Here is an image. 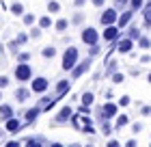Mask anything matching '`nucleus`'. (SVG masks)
<instances>
[{
  "label": "nucleus",
  "instance_id": "obj_19",
  "mask_svg": "<svg viewBox=\"0 0 151 147\" xmlns=\"http://www.w3.org/2000/svg\"><path fill=\"white\" fill-rule=\"evenodd\" d=\"M41 56H43L45 61L54 59V56H56V48H54V46H45L43 50H41Z\"/></svg>",
  "mask_w": 151,
  "mask_h": 147
},
{
  "label": "nucleus",
  "instance_id": "obj_56",
  "mask_svg": "<svg viewBox=\"0 0 151 147\" xmlns=\"http://www.w3.org/2000/svg\"><path fill=\"white\" fill-rule=\"evenodd\" d=\"M149 147H151V143H149Z\"/></svg>",
  "mask_w": 151,
  "mask_h": 147
},
{
  "label": "nucleus",
  "instance_id": "obj_13",
  "mask_svg": "<svg viewBox=\"0 0 151 147\" xmlns=\"http://www.w3.org/2000/svg\"><path fill=\"white\" fill-rule=\"evenodd\" d=\"M69 87H71V82L69 80H58L56 82V87H54V97H58V100H60V97H63L65 93H67V91H69Z\"/></svg>",
  "mask_w": 151,
  "mask_h": 147
},
{
  "label": "nucleus",
  "instance_id": "obj_48",
  "mask_svg": "<svg viewBox=\"0 0 151 147\" xmlns=\"http://www.w3.org/2000/svg\"><path fill=\"white\" fill-rule=\"evenodd\" d=\"M108 147H121V143H119V141H114V138H112V141H108Z\"/></svg>",
  "mask_w": 151,
  "mask_h": 147
},
{
  "label": "nucleus",
  "instance_id": "obj_43",
  "mask_svg": "<svg viewBox=\"0 0 151 147\" xmlns=\"http://www.w3.org/2000/svg\"><path fill=\"white\" fill-rule=\"evenodd\" d=\"M4 147H22V143H19V141H6Z\"/></svg>",
  "mask_w": 151,
  "mask_h": 147
},
{
  "label": "nucleus",
  "instance_id": "obj_5",
  "mask_svg": "<svg viewBox=\"0 0 151 147\" xmlns=\"http://www.w3.org/2000/svg\"><path fill=\"white\" fill-rule=\"evenodd\" d=\"M116 20H119V9H114V7H108V9H104V11H101V15H99L101 26L116 24Z\"/></svg>",
  "mask_w": 151,
  "mask_h": 147
},
{
  "label": "nucleus",
  "instance_id": "obj_41",
  "mask_svg": "<svg viewBox=\"0 0 151 147\" xmlns=\"http://www.w3.org/2000/svg\"><path fill=\"white\" fill-rule=\"evenodd\" d=\"M132 132H134V134L142 132V123H138V121H136V123H132Z\"/></svg>",
  "mask_w": 151,
  "mask_h": 147
},
{
  "label": "nucleus",
  "instance_id": "obj_31",
  "mask_svg": "<svg viewBox=\"0 0 151 147\" xmlns=\"http://www.w3.org/2000/svg\"><path fill=\"white\" fill-rule=\"evenodd\" d=\"M47 13H60V2L50 0V2H47Z\"/></svg>",
  "mask_w": 151,
  "mask_h": 147
},
{
  "label": "nucleus",
  "instance_id": "obj_7",
  "mask_svg": "<svg viewBox=\"0 0 151 147\" xmlns=\"http://www.w3.org/2000/svg\"><path fill=\"white\" fill-rule=\"evenodd\" d=\"M80 39L84 41L86 46H95L99 41V30H95L93 26H86V28H82V33H80Z\"/></svg>",
  "mask_w": 151,
  "mask_h": 147
},
{
  "label": "nucleus",
  "instance_id": "obj_34",
  "mask_svg": "<svg viewBox=\"0 0 151 147\" xmlns=\"http://www.w3.org/2000/svg\"><path fill=\"white\" fill-rule=\"evenodd\" d=\"M110 78H112V82H114V85H121V82L125 80V74H123V72H114V74L110 76Z\"/></svg>",
  "mask_w": 151,
  "mask_h": 147
},
{
  "label": "nucleus",
  "instance_id": "obj_4",
  "mask_svg": "<svg viewBox=\"0 0 151 147\" xmlns=\"http://www.w3.org/2000/svg\"><path fill=\"white\" fill-rule=\"evenodd\" d=\"M91 65H93V56H88V59H84V61H80L78 65L71 69V80H78L80 76L88 74V72H91Z\"/></svg>",
  "mask_w": 151,
  "mask_h": 147
},
{
  "label": "nucleus",
  "instance_id": "obj_50",
  "mask_svg": "<svg viewBox=\"0 0 151 147\" xmlns=\"http://www.w3.org/2000/svg\"><path fill=\"white\" fill-rule=\"evenodd\" d=\"M47 147H65V145H63V143H50Z\"/></svg>",
  "mask_w": 151,
  "mask_h": 147
},
{
  "label": "nucleus",
  "instance_id": "obj_27",
  "mask_svg": "<svg viewBox=\"0 0 151 147\" xmlns=\"http://www.w3.org/2000/svg\"><path fill=\"white\" fill-rule=\"evenodd\" d=\"M19 48H22V46H19V43H17L15 39H11V41H9V52L13 54V56H17V54L22 52V50H19Z\"/></svg>",
  "mask_w": 151,
  "mask_h": 147
},
{
  "label": "nucleus",
  "instance_id": "obj_3",
  "mask_svg": "<svg viewBox=\"0 0 151 147\" xmlns=\"http://www.w3.org/2000/svg\"><path fill=\"white\" fill-rule=\"evenodd\" d=\"M95 115H97L99 121H101V119H108V121H110L112 117H116V104L106 102L104 106H97V108H95Z\"/></svg>",
  "mask_w": 151,
  "mask_h": 147
},
{
  "label": "nucleus",
  "instance_id": "obj_52",
  "mask_svg": "<svg viewBox=\"0 0 151 147\" xmlns=\"http://www.w3.org/2000/svg\"><path fill=\"white\" fill-rule=\"evenodd\" d=\"M69 147H82V145H80V143H71Z\"/></svg>",
  "mask_w": 151,
  "mask_h": 147
},
{
  "label": "nucleus",
  "instance_id": "obj_26",
  "mask_svg": "<svg viewBox=\"0 0 151 147\" xmlns=\"http://www.w3.org/2000/svg\"><path fill=\"white\" fill-rule=\"evenodd\" d=\"M127 37H129V39H134V41H138V39L142 37V35H140V28H138V26H129Z\"/></svg>",
  "mask_w": 151,
  "mask_h": 147
},
{
  "label": "nucleus",
  "instance_id": "obj_29",
  "mask_svg": "<svg viewBox=\"0 0 151 147\" xmlns=\"http://www.w3.org/2000/svg\"><path fill=\"white\" fill-rule=\"evenodd\" d=\"M28 39H30V35H28V33H17V37H15V41H17V43L22 46V48L28 43Z\"/></svg>",
  "mask_w": 151,
  "mask_h": 147
},
{
  "label": "nucleus",
  "instance_id": "obj_23",
  "mask_svg": "<svg viewBox=\"0 0 151 147\" xmlns=\"http://www.w3.org/2000/svg\"><path fill=\"white\" fill-rule=\"evenodd\" d=\"M37 24H39L43 30H47V28H52V17H50V15H41V17L37 20Z\"/></svg>",
  "mask_w": 151,
  "mask_h": 147
},
{
  "label": "nucleus",
  "instance_id": "obj_16",
  "mask_svg": "<svg viewBox=\"0 0 151 147\" xmlns=\"http://www.w3.org/2000/svg\"><path fill=\"white\" fill-rule=\"evenodd\" d=\"M69 24H71V20H67V17H60V20H56V22H54V30L63 35V33H67Z\"/></svg>",
  "mask_w": 151,
  "mask_h": 147
},
{
  "label": "nucleus",
  "instance_id": "obj_46",
  "mask_svg": "<svg viewBox=\"0 0 151 147\" xmlns=\"http://www.w3.org/2000/svg\"><path fill=\"white\" fill-rule=\"evenodd\" d=\"M86 4V0H73V7L76 9H80V7H84Z\"/></svg>",
  "mask_w": 151,
  "mask_h": 147
},
{
  "label": "nucleus",
  "instance_id": "obj_12",
  "mask_svg": "<svg viewBox=\"0 0 151 147\" xmlns=\"http://www.w3.org/2000/svg\"><path fill=\"white\" fill-rule=\"evenodd\" d=\"M22 128H24V123L19 121L17 117H11L9 121H4V130L9 132V134H17V132L22 130Z\"/></svg>",
  "mask_w": 151,
  "mask_h": 147
},
{
  "label": "nucleus",
  "instance_id": "obj_20",
  "mask_svg": "<svg viewBox=\"0 0 151 147\" xmlns=\"http://www.w3.org/2000/svg\"><path fill=\"white\" fill-rule=\"evenodd\" d=\"M9 11H11L15 17H22V15H24V4H22V2H13V4L9 7Z\"/></svg>",
  "mask_w": 151,
  "mask_h": 147
},
{
  "label": "nucleus",
  "instance_id": "obj_14",
  "mask_svg": "<svg viewBox=\"0 0 151 147\" xmlns=\"http://www.w3.org/2000/svg\"><path fill=\"white\" fill-rule=\"evenodd\" d=\"M30 93H32V89H26V87H17L15 89V100H17V104H24V102H28V97H30Z\"/></svg>",
  "mask_w": 151,
  "mask_h": 147
},
{
  "label": "nucleus",
  "instance_id": "obj_51",
  "mask_svg": "<svg viewBox=\"0 0 151 147\" xmlns=\"http://www.w3.org/2000/svg\"><path fill=\"white\" fill-rule=\"evenodd\" d=\"M4 134H9V132H6V130H0V141L4 138Z\"/></svg>",
  "mask_w": 151,
  "mask_h": 147
},
{
  "label": "nucleus",
  "instance_id": "obj_25",
  "mask_svg": "<svg viewBox=\"0 0 151 147\" xmlns=\"http://www.w3.org/2000/svg\"><path fill=\"white\" fill-rule=\"evenodd\" d=\"M99 130H101V134H112V125L110 123H108V119H101V121H99Z\"/></svg>",
  "mask_w": 151,
  "mask_h": 147
},
{
  "label": "nucleus",
  "instance_id": "obj_1",
  "mask_svg": "<svg viewBox=\"0 0 151 147\" xmlns=\"http://www.w3.org/2000/svg\"><path fill=\"white\" fill-rule=\"evenodd\" d=\"M78 56H80V52H78V48H76V46L67 48V50L63 52V61H60L63 72H71V69L78 65Z\"/></svg>",
  "mask_w": 151,
  "mask_h": 147
},
{
  "label": "nucleus",
  "instance_id": "obj_44",
  "mask_svg": "<svg viewBox=\"0 0 151 147\" xmlns=\"http://www.w3.org/2000/svg\"><path fill=\"white\" fill-rule=\"evenodd\" d=\"M140 115L149 117V115H151V106H142V108H140Z\"/></svg>",
  "mask_w": 151,
  "mask_h": 147
},
{
  "label": "nucleus",
  "instance_id": "obj_39",
  "mask_svg": "<svg viewBox=\"0 0 151 147\" xmlns=\"http://www.w3.org/2000/svg\"><path fill=\"white\" fill-rule=\"evenodd\" d=\"M99 54V46L95 43V46H88V56H97Z\"/></svg>",
  "mask_w": 151,
  "mask_h": 147
},
{
  "label": "nucleus",
  "instance_id": "obj_10",
  "mask_svg": "<svg viewBox=\"0 0 151 147\" xmlns=\"http://www.w3.org/2000/svg\"><path fill=\"white\" fill-rule=\"evenodd\" d=\"M132 48H134V39H129V37H123L116 41V52L119 54H129Z\"/></svg>",
  "mask_w": 151,
  "mask_h": 147
},
{
  "label": "nucleus",
  "instance_id": "obj_35",
  "mask_svg": "<svg viewBox=\"0 0 151 147\" xmlns=\"http://www.w3.org/2000/svg\"><path fill=\"white\" fill-rule=\"evenodd\" d=\"M114 9H119V11L129 9V0H114Z\"/></svg>",
  "mask_w": 151,
  "mask_h": 147
},
{
  "label": "nucleus",
  "instance_id": "obj_15",
  "mask_svg": "<svg viewBox=\"0 0 151 147\" xmlns=\"http://www.w3.org/2000/svg\"><path fill=\"white\" fill-rule=\"evenodd\" d=\"M11 117H15L11 104H0V121H9Z\"/></svg>",
  "mask_w": 151,
  "mask_h": 147
},
{
  "label": "nucleus",
  "instance_id": "obj_6",
  "mask_svg": "<svg viewBox=\"0 0 151 147\" xmlns=\"http://www.w3.org/2000/svg\"><path fill=\"white\" fill-rule=\"evenodd\" d=\"M71 117H73V108H71V106H63L56 115H54L52 125H63V123H67V121H71Z\"/></svg>",
  "mask_w": 151,
  "mask_h": 147
},
{
  "label": "nucleus",
  "instance_id": "obj_37",
  "mask_svg": "<svg viewBox=\"0 0 151 147\" xmlns=\"http://www.w3.org/2000/svg\"><path fill=\"white\" fill-rule=\"evenodd\" d=\"M30 56H32L30 52H19V54H17L15 59H17L19 63H30Z\"/></svg>",
  "mask_w": 151,
  "mask_h": 147
},
{
  "label": "nucleus",
  "instance_id": "obj_8",
  "mask_svg": "<svg viewBox=\"0 0 151 147\" xmlns=\"http://www.w3.org/2000/svg\"><path fill=\"white\" fill-rule=\"evenodd\" d=\"M101 37H104V41H108V43H114V41H119V37H121V28H119L116 24L104 26V33H101Z\"/></svg>",
  "mask_w": 151,
  "mask_h": 147
},
{
  "label": "nucleus",
  "instance_id": "obj_28",
  "mask_svg": "<svg viewBox=\"0 0 151 147\" xmlns=\"http://www.w3.org/2000/svg\"><path fill=\"white\" fill-rule=\"evenodd\" d=\"M22 22H24V26H35V13H24Z\"/></svg>",
  "mask_w": 151,
  "mask_h": 147
},
{
  "label": "nucleus",
  "instance_id": "obj_42",
  "mask_svg": "<svg viewBox=\"0 0 151 147\" xmlns=\"http://www.w3.org/2000/svg\"><path fill=\"white\" fill-rule=\"evenodd\" d=\"M91 4H93V7H97V9H101V7L106 4V0H91Z\"/></svg>",
  "mask_w": 151,
  "mask_h": 147
},
{
  "label": "nucleus",
  "instance_id": "obj_47",
  "mask_svg": "<svg viewBox=\"0 0 151 147\" xmlns=\"http://www.w3.org/2000/svg\"><path fill=\"white\" fill-rule=\"evenodd\" d=\"M125 147H138V143H136V138H129V141L125 143Z\"/></svg>",
  "mask_w": 151,
  "mask_h": 147
},
{
  "label": "nucleus",
  "instance_id": "obj_55",
  "mask_svg": "<svg viewBox=\"0 0 151 147\" xmlns=\"http://www.w3.org/2000/svg\"><path fill=\"white\" fill-rule=\"evenodd\" d=\"M86 147H93V145H86Z\"/></svg>",
  "mask_w": 151,
  "mask_h": 147
},
{
  "label": "nucleus",
  "instance_id": "obj_32",
  "mask_svg": "<svg viewBox=\"0 0 151 147\" xmlns=\"http://www.w3.org/2000/svg\"><path fill=\"white\" fill-rule=\"evenodd\" d=\"M116 69H119V63H116V61H110V63H108V67H106V72H104V76H112Z\"/></svg>",
  "mask_w": 151,
  "mask_h": 147
},
{
  "label": "nucleus",
  "instance_id": "obj_24",
  "mask_svg": "<svg viewBox=\"0 0 151 147\" xmlns=\"http://www.w3.org/2000/svg\"><path fill=\"white\" fill-rule=\"evenodd\" d=\"M28 35H30L32 41H37V39H41V35H43V28H41V26H30Z\"/></svg>",
  "mask_w": 151,
  "mask_h": 147
},
{
  "label": "nucleus",
  "instance_id": "obj_17",
  "mask_svg": "<svg viewBox=\"0 0 151 147\" xmlns=\"http://www.w3.org/2000/svg\"><path fill=\"white\" fill-rule=\"evenodd\" d=\"M39 113H41V108H39V106H35V108H28V110L24 113L26 123H35V121H37V117H39Z\"/></svg>",
  "mask_w": 151,
  "mask_h": 147
},
{
  "label": "nucleus",
  "instance_id": "obj_11",
  "mask_svg": "<svg viewBox=\"0 0 151 147\" xmlns=\"http://www.w3.org/2000/svg\"><path fill=\"white\" fill-rule=\"evenodd\" d=\"M132 17H134V9H123L119 13V20H116V26L119 28H125V26L132 22Z\"/></svg>",
  "mask_w": 151,
  "mask_h": 147
},
{
  "label": "nucleus",
  "instance_id": "obj_45",
  "mask_svg": "<svg viewBox=\"0 0 151 147\" xmlns=\"http://www.w3.org/2000/svg\"><path fill=\"white\" fill-rule=\"evenodd\" d=\"M140 63H142V65H147V63H151V56H149V54H142V56H140Z\"/></svg>",
  "mask_w": 151,
  "mask_h": 147
},
{
  "label": "nucleus",
  "instance_id": "obj_2",
  "mask_svg": "<svg viewBox=\"0 0 151 147\" xmlns=\"http://www.w3.org/2000/svg\"><path fill=\"white\" fill-rule=\"evenodd\" d=\"M13 76H15L17 82H30L32 80V65L30 63H19L13 67Z\"/></svg>",
  "mask_w": 151,
  "mask_h": 147
},
{
  "label": "nucleus",
  "instance_id": "obj_53",
  "mask_svg": "<svg viewBox=\"0 0 151 147\" xmlns=\"http://www.w3.org/2000/svg\"><path fill=\"white\" fill-rule=\"evenodd\" d=\"M147 80H149V85H151V74H149V76H147Z\"/></svg>",
  "mask_w": 151,
  "mask_h": 147
},
{
  "label": "nucleus",
  "instance_id": "obj_30",
  "mask_svg": "<svg viewBox=\"0 0 151 147\" xmlns=\"http://www.w3.org/2000/svg\"><path fill=\"white\" fill-rule=\"evenodd\" d=\"M145 0H129V9H134V11H140V9H145Z\"/></svg>",
  "mask_w": 151,
  "mask_h": 147
},
{
  "label": "nucleus",
  "instance_id": "obj_54",
  "mask_svg": "<svg viewBox=\"0 0 151 147\" xmlns=\"http://www.w3.org/2000/svg\"><path fill=\"white\" fill-rule=\"evenodd\" d=\"M0 100H2V89H0Z\"/></svg>",
  "mask_w": 151,
  "mask_h": 147
},
{
  "label": "nucleus",
  "instance_id": "obj_33",
  "mask_svg": "<svg viewBox=\"0 0 151 147\" xmlns=\"http://www.w3.org/2000/svg\"><path fill=\"white\" fill-rule=\"evenodd\" d=\"M82 22H84V13H80V11H78V13H73V17H71V24H73V26H80Z\"/></svg>",
  "mask_w": 151,
  "mask_h": 147
},
{
  "label": "nucleus",
  "instance_id": "obj_9",
  "mask_svg": "<svg viewBox=\"0 0 151 147\" xmlns=\"http://www.w3.org/2000/svg\"><path fill=\"white\" fill-rule=\"evenodd\" d=\"M47 87H50V82H47V78H43V76H37V78L30 82L32 93H45Z\"/></svg>",
  "mask_w": 151,
  "mask_h": 147
},
{
  "label": "nucleus",
  "instance_id": "obj_21",
  "mask_svg": "<svg viewBox=\"0 0 151 147\" xmlns=\"http://www.w3.org/2000/svg\"><path fill=\"white\" fill-rule=\"evenodd\" d=\"M127 123H129V117H127V115H123V113H121V115H116V121H114V128H116V130L125 128Z\"/></svg>",
  "mask_w": 151,
  "mask_h": 147
},
{
  "label": "nucleus",
  "instance_id": "obj_49",
  "mask_svg": "<svg viewBox=\"0 0 151 147\" xmlns=\"http://www.w3.org/2000/svg\"><path fill=\"white\" fill-rule=\"evenodd\" d=\"M129 74H132V76H138V74H140V67H132V69H129Z\"/></svg>",
  "mask_w": 151,
  "mask_h": 147
},
{
  "label": "nucleus",
  "instance_id": "obj_40",
  "mask_svg": "<svg viewBox=\"0 0 151 147\" xmlns=\"http://www.w3.org/2000/svg\"><path fill=\"white\" fill-rule=\"evenodd\" d=\"M129 102H132V100H129V95H121L119 97V106H127Z\"/></svg>",
  "mask_w": 151,
  "mask_h": 147
},
{
  "label": "nucleus",
  "instance_id": "obj_36",
  "mask_svg": "<svg viewBox=\"0 0 151 147\" xmlns=\"http://www.w3.org/2000/svg\"><path fill=\"white\" fill-rule=\"evenodd\" d=\"M138 48L149 50V48H151V39H149V37H140V39H138Z\"/></svg>",
  "mask_w": 151,
  "mask_h": 147
},
{
  "label": "nucleus",
  "instance_id": "obj_18",
  "mask_svg": "<svg viewBox=\"0 0 151 147\" xmlns=\"http://www.w3.org/2000/svg\"><path fill=\"white\" fill-rule=\"evenodd\" d=\"M43 143H45V138L41 136V134H39V136H28L24 147H43Z\"/></svg>",
  "mask_w": 151,
  "mask_h": 147
},
{
  "label": "nucleus",
  "instance_id": "obj_22",
  "mask_svg": "<svg viewBox=\"0 0 151 147\" xmlns=\"http://www.w3.org/2000/svg\"><path fill=\"white\" fill-rule=\"evenodd\" d=\"M80 102L84 104V106H93V102H95V95L91 93V91H84V93H82V97H80Z\"/></svg>",
  "mask_w": 151,
  "mask_h": 147
},
{
  "label": "nucleus",
  "instance_id": "obj_38",
  "mask_svg": "<svg viewBox=\"0 0 151 147\" xmlns=\"http://www.w3.org/2000/svg\"><path fill=\"white\" fill-rule=\"evenodd\" d=\"M9 85H11V78H9V76H0V89H6Z\"/></svg>",
  "mask_w": 151,
  "mask_h": 147
}]
</instances>
